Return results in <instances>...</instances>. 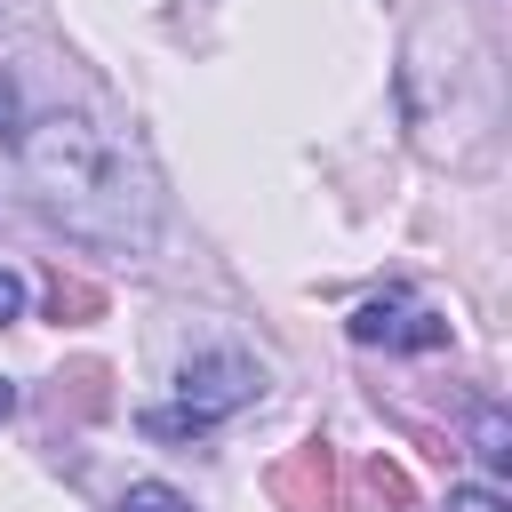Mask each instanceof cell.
<instances>
[{
	"instance_id": "cell-1",
	"label": "cell",
	"mask_w": 512,
	"mask_h": 512,
	"mask_svg": "<svg viewBox=\"0 0 512 512\" xmlns=\"http://www.w3.org/2000/svg\"><path fill=\"white\" fill-rule=\"evenodd\" d=\"M16 160H24V184L32 200L96 240V248H144L152 224H160V192H152V168L136 152L128 128H112L104 112H24L16 128Z\"/></svg>"
},
{
	"instance_id": "cell-2",
	"label": "cell",
	"mask_w": 512,
	"mask_h": 512,
	"mask_svg": "<svg viewBox=\"0 0 512 512\" xmlns=\"http://www.w3.org/2000/svg\"><path fill=\"white\" fill-rule=\"evenodd\" d=\"M248 400H256V368H248L240 352H208V360H192V368L176 376V408H152L144 432H152V440L208 432L216 416H232V408H248Z\"/></svg>"
},
{
	"instance_id": "cell-3",
	"label": "cell",
	"mask_w": 512,
	"mask_h": 512,
	"mask_svg": "<svg viewBox=\"0 0 512 512\" xmlns=\"http://www.w3.org/2000/svg\"><path fill=\"white\" fill-rule=\"evenodd\" d=\"M352 336H360V344H384V352H440V344H448V320H440L424 296H408V288H376V296L352 312Z\"/></svg>"
},
{
	"instance_id": "cell-4",
	"label": "cell",
	"mask_w": 512,
	"mask_h": 512,
	"mask_svg": "<svg viewBox=\"0 0 512 512\" xmlns=\"http://www.w3.org/2000/svg\"><path fill=\"white\" fill-rule=\"evenodd\" d=\"M120 512H192V504H184L168 480H136V488L120 496Z\"/></svg>"
},
{
	"instance_id": "cell-5",
	"label": "cell",
	"mask_w": 512,
	"mask_h": 512,
	"mask_svg": "<svg viewBox=\"0 0 512 512\" xmlns=\"http://www.w3.org/2000/svg\"><path fill=\"white\" fill-rule=\"evenodd\" d=\"M24 128V96H16V72H0V144H16Z\"/></svg>"
},
{
	"instance_id": "cell-6",
	"label": "cell",
	"mask_w": 512,
	"mask_h": 512,
	"mask_svg": "<svg viewBox=\"0 0 512 512\" xmlns=\"http://www.w3.org/2000/svg\"><path fill=\"white\" fill-rule=\"evenodd\" d=\"M448 512H504L496 488H448Z\"/></svg>"
},
{
	"instance_id": "cell-7",
	"label": "cell",
	"mask_w": 512,
	"mask_h": 512,
	"mask_svg": "<svg viewBox=\"0 0 512 512\" xmlns=\"http://www.w3.org/2000/svg\"><path fill=\"white\" fill-rule=\"evenodd\" d=\"M480 456H488V464H504V456H512V448H504V416H496V408L480 416Z\"/></svg>"
},
{
	"instance_id": "cell-8",
	"label": "cell",
	"mask_w": 512,
	"mask_h": 512,
	"mask_svg": "<svg viewBox=\"0 0 512 512\" xmlns=\"http://www.w3.org/2000/svg\"><path fill=\"white\" fill-rule=\"evenodd\" d=\"M16 312H24V280H16V272H0V328H8Z\"/></svg>"
},
{
	"instance_id": "cell-9",
	"label": "cell",
	"mask_w": 512,
	"mask_h": 512,
	"mask_svg": "<svg viewBox=\"0 0 512 512\" xmlns=\"http://www.w3.org/2000/svg\"><path fill=\"white\" fill-rule=\"evenodd\" d=\"M8 408H16V384H0V416H8Z\"/></svg>"
}]
</instances>
